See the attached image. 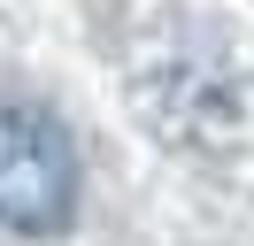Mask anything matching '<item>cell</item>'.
<instances>
[{"mask_svg":"<svg viewBox=\"0 0 254 246\" xmlns=\"http://www.w3.org/2000/svg\"><path fill=\"white\" fill-rule=\"evenodd\" d=\"M77 215V146L47 108H0V231L54 239Z\"/></svg>","mask_w":254,"mask_h":246,"instance_id":"obj_1","label":"cell"}]
</instances>
